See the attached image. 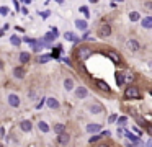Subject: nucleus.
Masks as SVG:
<instances>
[{
  "label": "nucleus",
  "mask_w": 152,
  "mask_h": 147,
  "mask_svg": "<svg viewBox=\"0 0 152 147\" xmlns=\"http://www.w3.org/2000/svg\"><path fill=\"white\" fill-rule=\"evenodd\" d=\"M124 98H141V93L136 87H128L124 90Z\"/></svg>",
  "instance_id": "f257e3e1"
},
{
  "label": "nucleus",
  "mask_w": 152,
  "mask_h": 147,
  "mask_svg": "<svg viewBox=\"0 0 152 147\" xmlns=\"http://www.w3.org/2000/svg\"><path fill=\"white\" fill-rule=\"evenodd\" d=\"M98 33H100V36H103V38H108V36L111 34V26H110L108 23H105V25H101V26L98 28Z\"/></svg>",
  "instance_id": "f03ea898"
},
{
  "label": "nucleus",
  "mask_w": 152,
  "mask_h": 147,
  "mask_svg": "<svg viewBox=\"0 0 152 147\" xmlns=\"http://www.w3.org/2000/svg\"><path fill=\"white\" fill-rule=\"evenodd\" d=\"M69 140H70V136H69L67 133L57 134V144H61V146H66V144H69Z\"/></svg>",
  "instance_id": "7ed1b4c3"
},
{
  "label": "nucleus",
  "mask_w": 152,
  "mask_h": 147,
  "mask_svg": "<svg viewBox=\"0 0 152 147\" xmlns=\"http://www.w3.org/2000/svg\"><path fill=\"white\" fill-rule=\"evenodd\" d=\"M8 105H12L13 108L20 106V98H18V95H15V93L8 95Z\"/></svg>",
  "instance_id": "20e7f679"
},
{
  "label": "nucleus",
  "mask_w": 152,
  "mask_h": 147,
  "mask_svg": "<svg viewBox=\"0 0 152 147\" xmlns=\"http://www.w3.org/2000/svg\"><path fill=\"white\" fill-rule=\"evenodd\" d=\"M126 47H128L129 51H132V52H134V51H138L139 47H141V44H139L136 39H129V41H126Z\"/></svg>",
  "instance_id": "39448f33"
},
{
  "label": "nucleus",
  "mask_w": 152,
  "mask_h": 147,
  "mask_svg": "<svg viewBox=\"0 0 152 147\" xmlns=\"http://www.w3.org/2000/svg\"><path fill=\"white\" fill-rule=\"evenodd\" d=\"M87 95H88V92H87L85 87H77V88H75V96H77L79 100H82V98H87Z\"/></svg>",
  "instance_id": "423d86ee"
},
{
  "label": "nucleus",
  "mask_w": 152,
  "mask_h": 147,
  "mask_svg": "<svg viewBox=\"0 0 152 147\" xmlns=\"http://www.w3.org/2000/svg\"><path fill=\"white\" fill-rule=\"evenodd\" d=\"M46 105L51 110H57L59 108V101L56 100V98H53V96H49V98H46Z\"/></svg>",
  "instance_id": "0eeeda50"
},
{
  "label": "nucleus",
  "mask_w": 152,
  "mask_h": 147,
  "mask_svg": "<svg viewBox=\"0 0 152 147\" xmlns=\"http://www.w3.org/2000/svg\"><path fill=\"white\" fill-rule=\"evenodd\" d=\"M20 127H21V131H25V133H30V131H31V127H33V124H31V121L23 119V121L20 123Z\"/></svg>",
  "instance_id": "6e6552de"
},
{
  "label": "nucleus",
  "mask_w": 152,
  "mask_h": 147,
  "mask_svg": "<svg viewBox=\"0 0 152 147\" xmlns=\"http://www.w3.org/2000/svg\"><path fill=\"white\" fill-rule=\"evenodd\" d=\"M88 56H90V51H88L87 47H80V49H79V59H80V60L87 59Z\"/></svg>",
  "instance_id": "1a4fd4ad"
},
{
  "label": "nucleus",
  "mask_w": 152,
  "mask_h": 147,
  "mask_svg": "<svg viewBox=\"0 0 152 147\" xmlns=\"http://www.w3.org/2000/svg\"><path fill=\"white\" fill-rule=\"evenodd\" d=\"M13 75L16 77V79H23V77H25V69H23V67H15Z\"/></svg>",
  "instance_id": "9d476101"
},
{
  "label": "nucleus",
  "mask_w": 152,
  "mask_h": 147,
  "mask_svg": "<svg viewBox=\"0 0 152 147\" xmlns=\"http://www.w3.org/2000/svg\"><path fill=\"white\" fill-rule=\"evenodd\" d=\"M108 57L114 62V64H119L121 62V57H119V54L118 52H114V51H111V52H108Z\"/></svg>",
  "instance_id": "9b49d317"
},
{
  "label": "nucleus",
  "mask_w": 152,
  "mask_h": 147,
  "mask_svg": "<svg viewBox=\"0 0 152 147\" xmlns=\"http://www.w3.org/2000/svg\"><path fill=\"white\" fill-rule=\"evenodd\" d=\"M100 129H101V126L97 124V123H93V124H88V126H87V133H98Z\"/></svg>",
  "instance_id": "f8f14e48"
},
{
  "label": "nucleus",
  "mask_w": 152,
  "mask_h": 147,
  "mask_svg": "<svg viewBox=\"0 0 152 147\" xmlns=\"http://www.w3.org/2000/svg\"><path fill=\"white\" fill-rule=\"evenodd\" d=\"M88 110H90V113L92 114H100L101 113V106H100V105H90Z\"/></svg>",
  "instance_id": "ddd939ff"
},
{
  "label": "nucleus",
  "mask_w": 152,
  "mask_h": 147,
  "mask_svg": "<svg viewBox=\"0 0 152 147\" xmlns=\"http://www.w3.org/2000/svg\"><path fill=\"white\" fill-rule=\"evenodd\" d=\"M64 88L69 90V92L74 90V80H72V79H66V80H64Z\"/></svg>",
  "instance_id": "4468645a"
},
{
  "label": "nucleus",
  "mask_w": 152,
  "mask_h": 147,
  "mask_svg": "<svg viewBox=\"0 0 152 147\" xmlns=\"http://www.w3.org/2000/svg\"><path fill=\"white\" fill-rule=\"evenodd\" d=\"M38 127H39L41 133H49V126H47V123H44V121H39V123H38Z\"/></svg>",
  "instance_id": "2eb2a0df"
},
{
  "label": "nucleus",
  "mask_w": 152,
  "mask_h": 147,
  "mask_svg": "<svg viewBox=\"0 0 152 147\" xmlns=\"http://www.w3.org/2000/svg\"><path fill=\"white\" fill-rule=\"evenodd\" d=\"M124 75V83H131L136 77H134V74H131V72H126V74H123Z\"/></svg>",
  "instance_id": "dca6fc26"
},
{
  "label": "nucleus",
  "mask_w": 152,
  "mask_h": 147,
  "mask_svg": "<svg viewBox=\"0 0 152 147\" xmlns=\"http://www.w3.org/2000/svg\"><path fill=\"white\" fill-rule=\"evenodd\" d=\"M20 60H21V64L30 62V52H20Z\"/></svg>",
  "instance_id": "f3484780"
},
{
  "label": "nucleus",
  "mask_w": 152,
  "mask_h": 147,
  "mask_svg": "<svg viewBox=\"0 0 152 147\" xmlns=\"http://www.w3.org/2000/svg\"><path fill=\"white\" fill-rule=\"evenodd\" d=\"M141 25H142L144 28H152V18H151V16L144 18V20L141 21Z\"/></svg>",
  "instance_id": "a211bd4d"
},
{
  "label": "nucleus",
  "mask_w": 152,
  "mask_h": 147,
  "mask_svg": "<svg viewBox=\"0 0 152 147\" xmlns=\"http://www.w3.org/2000/svg\"><path fill=\"white\" fill-rule=\"evenodd\" d=\"M75 26L79 30H87V21L85 20H75Z\"/></svg>",
  "instance_id": "6ab92c4d"
},
{
  "label": "nucleus",
  "mask_w": 152,
  "mask_h": 147,
  "mask_svg": "<svg viewBox=\"0 0 152 147\" xmlns=\"http://www.w3.org/2000/svg\"><path fill=\"white\" fill-rule=\"evenodd\" d=\"M126 137H129V139H131L132 142H134V144H141V140H139V137H138V136H134V134L128 133V131H126Z\"/></svg>",
  "instance_id": "aec40b11"
},
{
  "label": "nucleus",
  "mask_w": 152,
  "mask_h": 147,
  "mask_svg": "<svg viewBox=\"0 0 152 147\" xmlns=\"http://www.w3.org/2000/svg\"><path fill=\"white\" fill-rule=\"evenodd\" d=\"M97 85H98V88H101V90H105V92H110V87L106 85L103 80H97Z\"/></svg>",
  "instance_id": "412c9836"
},
{
  "label": "nucleus",
  "mask_w": 152,
  "mask_h": 147,
  "mask_svg": "<svg viewBox=\"0 0 152 147\" xmlns=\"http://www.w3.org/2000/svg\"><path fill=\"white\" fill-rule=\"evenodd\" d=\"M116 82H118L119 87H121V85L124 83V75H123L121 72H116Z\"/></svg>",
  "instance_id": "4be33fe9"
},
{
  "label": "nucleus",
  "mask_w": 152,
  "mask_h": 147,
  "mask_svg": "<svg viewBox=\"0 0 152 147\" xmlns=\"http://www.w3.org/2000/svg\"><path fill=\"white\" fill-rule=\"evenodd\" d=\"M139 18H141V15H139L138 12H131V13H129V20L131 21H139Z\"/></svg>",
  "instance_id": "5701e85b"
},
{
  "label": "nucleus",
  "mask_w": 152,
  "mask_h": 147,
  "mask_svg": "<svg viewBox=\"0 0 152 147\" xmlns=\"http://www.w3.org/2000/svg\"><path fill=\"white\" fill-rule=\"evenodd\" d=\"M10 43H12L13 46H20V44H21V39L18 38V36H12V38H10Z\"/></svg>",
  "instance_id": "b1692460"
},
{
  "label": "nucleus",
  "mask_w": 152,
  "mask_h": 147,
  "mask_svg": "<svg viewBox=\"0 0 152 147\" xmlns=\"http://www.w3.org/2000/svg\"><path fill=\"white\" fill-rule=\"evenodd\" d=\"M64 36H66V39H67V41H72V43H77V41H79V39H77V38H75V36H74L72 33H69V31H67V33L64 34Z\"/></svg>",
  "instance_id": "393cba45"
},
{
  "label": "nucleus",
  "mask_w": 152,
  "mask_h": 147,
  "mask_svg": "<svg viewBox=\"0 0 152 147\" xmlns=\"http://www.w3.org/2000/svg\"><path fill=\"white\" fill-rule=\"evenodd\" d=\"M54 131H56L57 134H61V133L66 131V126H64V124H56V126H54Z\"/></svg>",
  "instance_id": "a878e982"
},
{
  "label": "nucleus",
  "mask_w": 152,
  "mask_h": 147,
  "mask_svg": "<svg viewBox=\"0 0 152 147\" xmlns=\"http://www.w3.org/2000/svg\"><path fill=\"white\" fill-rule=\"evenodd\" d=\"M56 36H57V34H56V31H53V33H47V34H46V41L56 39Z\"/></svg>",
  "instance_id": "bb28decb"
},
{
  "label": "nucleus",
  "mask_w": 152,
  "mask_h": 147,
  "mask_svg": "<svg viewBox=\"0 0 152 147\" xmlns=\"http://www.w3.org/2000/svg\"><path fill=\"white\" fill-rule=\"evenodd\" d=\"M100 139H101V136H92V137L88 139V142H90V144H95V142H98Z\"/></svg>",
  "instance_id": "cd10ccee"
},
{
  "label": "nucleus",
  "mask_w": 152,
  "mask_h": 147,
  "mask_svg": "<svg viewBox=\"0 0 152 147\" xmlns=\"http://www.w3.org/2000/svg\"><path fill=\"white\" fill-rule=\"evenodd\" d=\"M80 12H82V13L85 15L87 18H88V16H90V12H88V8H87L85 5H84V7H80Z\"/></svg>",
  "instance_id": "c85d7f7f"
},
{
  "label": "nucleus",
  "mask_w": 152,
  "mask_h": 147,
  "mask_svg": "<svg viewBox=\"0 0 152 147\" xmlns=\"http://www.w3.org/2000/svg\"><path fill=\"white\" fill-rule=\"evenodd\" d=\"M49 59H51V56H41V57H39V62H41V64H44V62H47Z\"/></svg>",
  "instance_id": "c756f323"
},
{
  "label": "nucleus",
  "mask_w": 152,
  "mask_h": 147,
  "mask_svg": "<svg viewBox=\"0 0 152 147\" xmlns=\"http://www.w3.org/2000/svg\"><path fill=\"white\" fill-rule=\"evenodd\" d=\"M8 13V10H7V7H0V15H3V16H5V15Z\"/></svg>",
  "instance_id": "7c9ffc66"
},
{
  "label": "nucleus",
  "mask_w": 152,
  "mask_h": 147,
  "mask_svg": "<svg viewBox=\"0 0 152 147\" xmlns=\"http://www.w3.org/2000/svg\"><path fill=\"white\" fill-rule=\"evenodd\" d=\"M118 123L119 124H124V123H128V118H126V116H121V118L118 119Z\"/></svg>",
  "instance_id": "2f4dec72"
},
{
  "label": "nucleus",
  "mask_w": 152,
  "mask_h": 147,
  "mask_svg": "<svg viewBox=\"0 0 152 147\" xmlns=\"http://www.w3.org/2000/svg\"><path fill=\"white\" fill-rule=\"evenodd\" d=\"M116 119H118V116H116V114H111V116L108 118V121H110V123H114Z\"/></svg>",
  "instance_id": "473e14b6"
},
{
  "label": "nucleus",
  "mask_w": 152,
  "mask_h": 147,
  "mask_svg": "<svg viewBox=\"0 0 152 147\" xmlns=\"http://www.w3.org/2000/svg\"><path fill=\"white\" fill-rule=\"evenodd\" d=\"M144 7H145V10H152V2H145Z\"/></svg>",
  "instance_id": "72a5a7b5"
},
{
  "label": "nucleus",
  "mask_w": 152,
  "mask_h": 147,
  "mask_svg": "<svg viewBox=\"0 0 152 147\" xmlns=\"http://www.w3.org/2000/svg\"><path fill=\"white\" fill-rule=\"evenodd\" d=\"M147 131H149V134L152 136V126H149V129H147Z\"/></svg>",
  "instance_id": "f704fd0d"
},
{
  "label": "nucleus",
  "mask_w": 152,
  "mask_h": 147,
  "mask_svg": "<svg viewBox=\"0 0 152 147\" xmlns=\"http://www.w3.org/2000/svg\"><path fill=\"white\" fill-rule=\"evenodd\" d=\"M2 69H3V62H2V60H0V70H2Z\"/></svg>",
  "instance_id": "c9c22d12"
},
{
  "label": "nucleus",
  "mask_w": 152,
  "mask_h": 147,
  "mask_svg": "<svg viewBox=\"0 0 152 147\" xmlns=\"http://www.w3.org/2000/svg\"><path fill=\"white\" fill-rule=\"evenodd\" d=\"M0 36H3V31H0Z\"/></svg>",
  "instance_id": "e433bc0d"
},
{
  "label": "nucleus",
  "mask_w": 152,
  "mask_h": 147,
  "mask_svg": "<svg viewBox=\"0 0 152 147\" xmlns=\"http://www.w3.org/2000/svg\"><path fill=\"white\" fill-rule=\"evenodd\" d=\"M90 2H93V3H95V2H97V0H90Z\"/></svg>",
  "instance_id": "4c0bfd02"
},
{
  "label": "nucleus",
  "mask_w": 152,
  "mask_h": 147,
  "mask_svg": "<svg viewBox=\"0 0 152 147\" xmlns=\"http://www.w3.org/2000/svg\"><path fill=\"white\" fill-rule=\"evenodd\" d=\"M149 93H151V95H152V90H151V92H149Z\"/></svg>",
  "instance_id": "58836bf2"
}]
</instances>
